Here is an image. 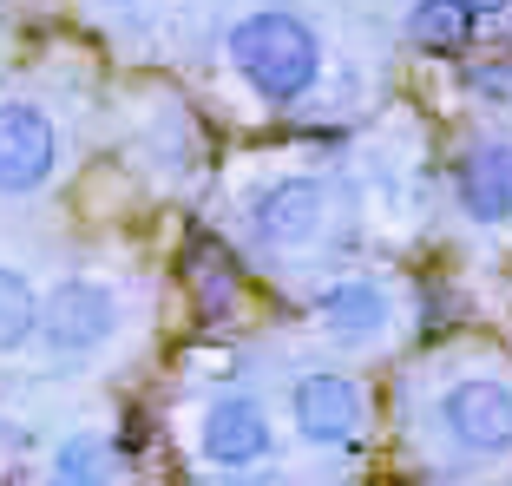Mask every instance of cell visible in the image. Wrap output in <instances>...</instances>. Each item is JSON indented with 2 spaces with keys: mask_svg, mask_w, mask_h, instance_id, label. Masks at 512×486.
<instances>
[{
  "mask_svg": "<svg viewBox=\"0 0 512 486\" xmlns=\"http://www.w3.org/2000/svg\"><path fill=\"white\" fill-rule=\"evenodd\" d=\"M329 224H335V184L322 171H270L243 198V237L256 250H276V257L316 250Z\"/></svg>",
  "mask_w": 512,
  "mask_h": 486,
  "instance_id": "cell-4",
  "label": "cell"
},
{
  "mask_svg": "<svg viewBox=\"0 0 512 486\" xmlns=\"http://www.w3.org/2000/svg\"><path fill=\"white\" fill-rule=\"evenodd\" d=\"M309 309H316V329L342 355H375L401 335V296H394L388 276H368V270H348L335 283H322Z\"/></svg>",
  "mask_w": 512,
  "mask_h": 486,
  "instance_id": "cell-6",
  "label": "cell"
},
{
  "mask_svg": "<svg viewBox=\"0 0 512 486\" xmlns=\"http://www.w3.org/2000/svg\"><path fill=\"white\" fill-rule=\"evenodd\" d=\"M46 480L53 486H119L125 480V447L106 427H73L46 454Z\"/></svg>",
  "mask_w": 512,
  "mask_h": 486,
  "instance_id": "cell-10",
  "label": "cell"
},
{
  "mask_svg": "<svg viewBox=\"0 0 512 486\" xmlns=\"http://www.w3.org/2000/svg\"><path fill=\"white\" fill-rule=\"evenodd\" d=\"M33 322H40V283L20 263H0V355L33 349Z\"/></svg>",
  "mask_w": 512,
  "mask_h": 486,
  "instance_id": "cell-12",
  "label": "cell"
},
{
  "mask_svg": "<svg viewBox=\"0 0 512 486\" xmlns=\"http://www.w3.org/2000/svg\"><path fill=\"white\" fill-rule=\"evenodd\" d=\"M453 204L480 230L512 224V138H473L453 158Z\"/></svg>",
  "mask_w": 512,
  "mask_h": 486,
  "instance_id": "cell-9",
  "label": "cell"
},
{
  "mask_svg": "<svg viewBox=\"0 0 512 486\" xmlns=\"http://www.w3.org/2000/svg\"><path fill=\"white\" fill-rule=\"evenodd\" d=\"M283 408L296 427L302 447H322V454H355L368 441V388L348 368L309 362L283 381Z\"/></svg>",
  "mask_w": 512,
  "mask_h": 486,
  "instance_id": "cell-5",
  "label": "cell"
},
{
  "mask_svg": "<svg viewBox=\"0 0 512 486\" xmlns=\"http://www.w3.org/2000/svg\"><path fill=\"white\" fill-rule=\"evenodd\" d=\"M191 454L217 473H250L276 454V414L250 388H224L197 408L191 421Z\"/></svg>",
  "mask_w": 512,
  "mask_h": 486,
  "instance_id": "cell-8",
  "label": "cell"
},
{
  "mask_svg": "<svg viewBox=\"0 0 512 486\" xmlns=\"http://www.w3.org/2000/svg\"><path fill=\"white\" fill-rule=\"evenodd\" d=\"M460 7H467L473 20H499V14H506V7H512V0H460Z\"/></svg>",
  "mask_w": 512,
  "mask_h": 486,
  "instance_id": "cell-14",
  "label": "cell"
},
{
  "mask_svg": "<svg viewBox=\"0 0 512 486\" xmlns=\"http://www.w3.org/2000/svg\"><path fill=\"white\" fill-rule=\"evenodd\" d=\"M119 335H125V289L112 283V276L73 270L40 296L33 349H40L53 368H92Z\"/></svg>",
  "mask_w": 512,
  "mask_h": 486,
  "instance_id": "cell-2",
  "label": "cell"
},
{
  "mask_svg": "<svg viewBox=\"0 0 512 486\" xmlns=\"http://www.w3.org/2000/svg\"><path fill=\"white\" fill-rule=\"evenodd\" d=\"M92 14H106V20H125V14H138V7H151V0H86Z\"/></svg>",
  "mask_w": 512,
  "mask_h": 486,
  "instance_id": "cell-13",
  "label": "cell"
},
{
  "mask_svg": "<svg viewBox=\"0 0 512 486\" xmlns=\"http://www.w3.org/2000/svg\"><path fill=\"white\" fill-rule=\"evenodd\" d=\"M407 40L421 53H467L480 40V20L460 7V0H407Z\"/></svg>",
  "mask_w": 512,
  "mask_h": 486,
  "instance_id": "cell-11",
  "label": "cell"
},
{
  "mask_svg": "<svg viewBox=\"0 0 512 486\" xmlns=\"http://www.w3.org/2000/svg\"><path fill=\"white\" fill-rule=\"evenodd\" d=\"M434 434L447 441V454L480 460V467L512 460V375L506 368L447 375L434 395Z\"/></svg>",
  "mask_w": 512,
  "mask_h": 486,
  "instance_id": "cell-3",
  "label": "cell"
},
{
  "mask_svg": "<svg viewBox=\"0 0 512 486\" xmlns=\"http://www.w3.org/2000/svg\"><path fill=\"white\" fill-rule=\"evenodd\" d=\"M66 165V125L46 99H0V198H40Z\"/></svg>",
  "mask_w": 512,
  "mask_h": 486,
  "instance_id": "cell-7",
  "label": "cell"
},
{
  "mask_svg": "<svg viewBox=\"0 0 512 486\" xmlns=\"http://www.w3.org/2000/svg\"><path fill=\"white\" fill-rule=\"evenodd\" d=\"M224 60L250 99H263V106H302V99H316L322 73H329V40L289 0H250L224 27Z\"/></svg>",
  "mask_w": 512,
  "mask_h": 486,
  "instance_id": "cell-1",
  "label": "cell"
}]
</instances>
